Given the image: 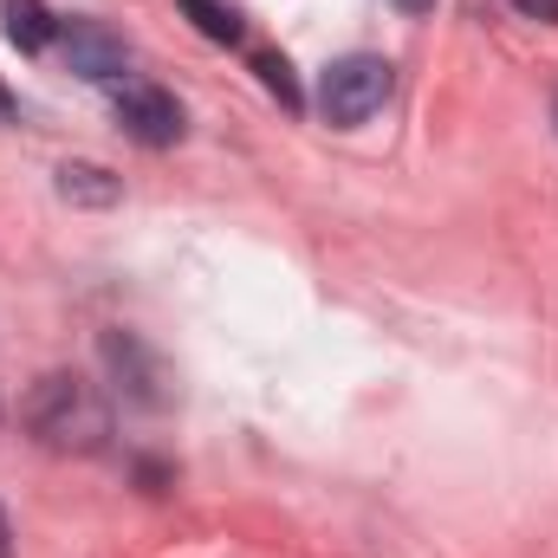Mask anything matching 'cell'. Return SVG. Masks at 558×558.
<instances>
[{"mask_svg": "<svg viewBox=\"0 0 558 558\" xmlns=\"http://www.w3.org/2000/svg\"><path fill=\"white\" fill-rule=\"evenodd\" d=\"M0 20H7V39H13L20 52H46V46L59 39V20H52L46 0H7Z\"/></svg>", "mask_w": 558, "mask_h": 558, "instance_id": "obj_6", "label": "cell"}, {"mask_svg": "<svg viewBox=\"0 0 558 558\" xmlns=\"http://www.w3.org/2000/svg\"><path fill=\"white\" fill-rule=\"evenodd\" d=\"M59 52H65V72L85 78V85H111V78L131 72V46H124L111 26H98V20L59 26Z\"/></svg>", "mask_w": 558, "mask_h": 558, "instance_id": "obj_4", "label": "cell"}, {"mask_svg": "<svg viewBox=\"0 0 558 558\" xmlns=\"http://www.w3.org/2000/svg\"><path fill=\"white\" fill-rule=\"evenodd\" d=\"M111 111H118V131H124L131 143H143V149L182 143V105H175L162 85H118Z\"/></svg>", "mask_w": 558, "mask_h": 558, "instance_id": "obj_3", "label": "cell"}, {"mask_svg": "<svg viewBox=\"0 0 558 558\" xmlns=\"http://www.w3.org/2000/svg\"><path fill=\"white\" fill-rule=\"evenodd\" d=\"M20 416H26V428H33L46 448H59V454H92V448H105V435H111V410L98 403V390H92L85 377H65V371L39 377V384L26 390Z\"/></svg>", "mask_w": 558, "mask_h": 558, "instance_id": "obj_1", "label": "cell"}, {"mask_svg": "<svg viewBox=\"0 0 558 558\" xmlns=\"http://www.w3.org/2000/svg\"><path fill=\"white\" fill-rule=\"evenodd\" d=\"M0 118H20V105H13V98H7V92H0Z\"/></svg>", "mask_w": 558, "mask_h": 558, "instance_id": "obj_12", "label": "cell"}, {"mask_svg": "<svg viewBox=\"0 0 558 558\" xmlns=\"http://www.w3.org/2000/svg\"><path fill=\"white\" fill-rule=\"evenodd\" d=\"M0 558H13V533H7V513H0Z\"/></svg>", "mask_w": 558, "mask_h": 558, "instance_id": "obj_11", "label": "cell"}, {"mask_svg": "<svg viewBox=\"0 0 558 558\" xmlns=\"http://www.w3.org/2000/svg\"><path fill=\"white\" fill-rule=\"evenodd\" d=\"M118 195H124V182L98 162H65L59 169V202H72V208H111Z\"/></svg>", "mask_w": 558, "mask_h": 558, "instance_id": "obj_5", "label": "cell"}, {"mask_svg": "<svg viewBox=\"0 0 558 558\" xmlns=\"http://www.w3.org/2000/svg\"><path fill=\"white\" fill-rule=\"evenodd\" d=\"M254 72H260V85L274 92L286 111H305V92H299V78H292V65H286L279 52H260V59H254Z\"/></svg>", "mask_w": 558, "mask_h": 558, "instance_id": "obj_8", "label": "cell"}, {"mask_svg": "<svg viewBox=\"0 0 558 558\" xmlns=\"http://www.w3.org/2000/svg\"><path fill=\"white\" fill-rule=\"evenodd\" d=\"M397 13H410V20H422V13H435V0H390Z\"/></svg>", "mask_w": 558, "mask_h": 558, "instance_id": "obj_10", "label": "cell"}, {"mask_svg": "<svg viewBox=\"0 0 558 558\" xmlns=\"http://www.w3.org/2000/svg\"><path fill=\"white\" fill-rule=\"evenodd\" d=\"M397 92V65L377 59V52H351V59H331L318 72V118L338 124V131H357L371 124Z\"/></svg>", "mask_w": 558, "mask_h": 558, "instance_id": "obj_2", "label": "cell"}, {"mask_svg": "<svg viewBox=\"0 0 558 558\" xmlns=\"http://www.w3.org/2000/svg\"><path fill=\"white\" fill-rule=\"evenodd\" d=\"M175 7H182V13L195 20V33L215 39V46H241V39H247V20H241L228 0H175Z\"/></svg>", "mask_w": 558, "mask_h": 558, "instance_id": "obj_7", "label": "cell"}, {"mask_svg": "<svg viewBox=\"0 0 558 558\" xmlns=\"http://www.w3.org/2000/svg\"><path fill=\"white\" fill-rule=\"evenodd\" d=\"M513 13H526V20H546V26H558V0H513Z\"/></svg>", "mask_w": 558, "mask_h": 558, "instance_id": "obj_9", "label": "cell"}]
</instances>
